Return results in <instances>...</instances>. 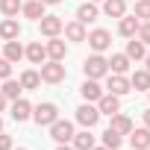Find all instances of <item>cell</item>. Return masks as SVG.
Listing matches in <instances>:
<instances>
[{
	"label": "cell",
	"instance_id": "cell-1",
	"mask_svg": "<svg viewBox=\"0 0 150 150\" xmlns=\"http://www.w3.org/2000/svg\"><path fill=\"white\" fill-rule=\"evenodd\" d=\"M83 74H86V80H103V77H109V59L103 53H91L83 62Z\"/></svg>",
	"mask_w": 150,
	"mask_h": 150
},
{
	"label": "cell",
	"instance_id": "cell-2",
	"mask_svg": "<svg viewBox=\"0 0 150 150\" xmlns=\"http://www.w3.org/2000/svg\"><path fill=\"white\" fill-rule=\"evenodd\" d=\"M38 74H41V83H47V86H59V83H65V77H68V68H65L62 62H56V59H44Z\"/></svg>",
	"mask_w": 150,
	"mask_h": 150
},
{
	"label": "cell",
	"instance_id": "cell-3",
	"mask_svg": "<svg viewBox=\"0 0 150 150\" xmlns=\"http://www.w3.org/2000/svg\"><path fill=\"white\" fill-rule=\"evenodd\" d=\"M47 129H50V138L56 144H71V138H74V124L68 118H56Z\"/></svg>",
	"mask_w": 150,
	"mask_h": 150
},
{
	"label": "cell",
	"instance_id": "cell-4",
	"mask_svg": "<svg viewBox=\"0 0 150 150\" xmlns=\"http://www.w3.org/2000/svg\"><path fill=\"white\" fill-rule=\"evenodd\" d=\"M59 118V106L56 103H38V106H33V121L38 124V127H50L53 121Z\"/></svg>",
	"mask_w": 150,
	"mask_h": 150
},
{
	"label": "cell",
	"instance_id": "cell-5",
	"mask_svg": "<svg viewBox=\"0 0 150 150\" xmlns=\"http://www.w3.org/2000/svg\"><path fill=\"white\" fill-rule=\"evenodd\" d=\"M86 41H88V47H91L94 53H106V50L112 47V33L103 30V27H97V30H91V33L86 35Z\"/></svg>",
	"mask_w": 150,
	"mask_h": 150
},
{
	"label": "cell",
	"instance_id": "cell-6",
	"mask_svg": "<svg viewBox=\"0 0 150 150\" xmlns=\"http://www.w3.org/2000/svg\"><path fill=\"white\" fill-rule=\"evenodd\" d=\"M77 124L83 127V129H94L97 127V121H100V112H97V106L94 103H83L80 109H77Z\"/></svg>",
	"mask_w": 150,
	"mask_h": 150
},
{
	"label": "cell",
	"instance_id": "cell-7",
	"mask_svg": "<svg viewBox=\"0 0 150 150\" xmlns=\"http://www.w3.org/2000/svg\"><path fill=\"white\" fill-rule=\"evenodd\" d=\"M106 88H109V94H118V97H124V94H129V91H132V86H129V77H127V74H109Z\"/></svg>",
	"mask_w": 150,
	"mask_h": 150
},
{
	"label": "cell",
	"instance_id": "cell-8",
	"mask_svg": "<svg viewBox=\"0 0 150 150\" xmlns=\"http://www.w3.org/2000/svg\"><path fill=\"white\" fill-rule=\"evenodd\" d=\"M62 27H65V21H62L59 15H44V18L38 21V30H41V35H47V38L62 35Z\"/></svg>",
	"mask_w": 150,
	"mask_h": 150
},
{
	"label": "cell",
	"instance_id": "cell-9",
	"mask_svg": "<svg viewBox=\"0 0 150 150\" xmlns=\"http://www.w3.org/2000/svg\"><path fill=\"white\" fill-rule=\"evenodd\" d=\"M9 115H12V121L24 124V121H30V118H33V103H30L27 97H18V100H12V109H9Z\"/></svg>",
	"mask_w": 150,
	"mask_h": 150
},
{
	"label": "cell",
	"instance_id": "cell-10",
	"mask_svg": "<svg viewBox=\"0 0 150 150\" xmlns=\"http://www.w3.org/2000/svg\"><path fill=\"white\" fill-rule=\"evenodd\" d=\"M94 106H97V112H100V115H109V118H112L115 112H121V97H118V94L103 91V97H100Z\"/></svg>",
	"mask_w": 150,
	"mask_h": 150
},
{
	"label": "cell",
	"instance_id": "cell-11",
	"mask_svg": "<svg viewBox=\"0 0 150 150\" xmlns=\"http://www.w3.org/2000/svg\"><path fill=\"white\" fill-rule=\"evenodd\" d=\"M44 50H47V59H56V62H62V59L68 56V44H65L59 35L47 38V41H44Z\"/></svg>",
	"mask_w": 150,
	"mask_h": 150
},
{
	"label": "cell",
	"instance_id": "cell-12",
	"mask_svg": "<svg viewBox=\"0 0 150 150\" xmlns=\"http://www.w3.org/2000/svg\"><path fill=\"white\" fill-rule=\"evenodd\" d=\"M62 33H65V38L68 41H74V44H80V41H86V24H80L77 18H74V21H68L65 27H62Z\"/></svg>",
	"mask_w": 150,
	"mask_h": 150
},
{
	"label": "cell",
	"instance_id": "cell-13",
	"mask_svg": "<svg viewBox=\"0 0 150 150\" xmlns=\"http://www.w3.org/2000/svg\"><path fill=\"white\" fill-rule=\"evenodd\" d=\"M97 15H100V9H97V3H91V0H86V3L77 6V21L80 24H94Z\"/></svg>",
	"mask_w": 150,
	"mask_h": 150
},
{
	"label": "cell",
	"instance_id": "cell-14",
	"mask_svg": "<svg viewBox=\"0 0 150 150\" xmlns=\"http://www.w3.org/2000/svg\"><path fill=\"white\" fill-rule=\"evenodd\" d=\"M138 27H141V21H138L135 15H124V18H118V35H124V38H132V35L138 33Z\"/></svg>",
	"mask_w": 150,
	"mask_h": 150
},
{
	"label": "cell",
	"instance_id": "cell-15",
	"mask_svg": "<svg viewBox=\"0 0 150 150\" xmlns=\"http://www.w3.org/2000/svg\"><path fill=\"white\" fill-rule=\"evenodd\" d=\"M24 59H30V65H41V62L47 59L44 44H41V41H30V44L24 47Z\"/></svg>",
	"mask_w": 150,
	"mask_h": 150
},
{
	"label": "cell",
	"instance_id": "cell-16",
	"mask_svg": "<svg viewBox=\"0 0 150 150\" xmlns=\"http://www.w3.org/2000/svg\"><path fill=\"white\" fill-rule=\"evenodd\" d=\"M80 94H83V100H86V103H97V100L103 97V88H100V83H97V80H86V83L80 86Z\"/></svg>",
	"mask_w": 150,
	"mask_h": 150
},
{
	"label": "cell",
	"instance_id": "cell-17",
	"mask_svg": "<svg viewBox=\"0 0 150 150\" xmlns=\"http://www.w3.org/2000/svg\"><path fill=\"white\" fill-rule=\"evenodd\" d=\"M129 147L132 150H147L150 147V129L147 127H132V132H129Z\"/></svg>",
	"mask_w": 150,
	"mask_h": 150
},
{
	"label": "cell",
	"instance_id": "cell-18",
	"mask_svg": "<svg viewBox=\"0 0 150 150\" xmlns=\"http://www.w3.org/2000/svg\"><path fill=\"white\" fill-rule=\"evenodd\" d=\"M18 83H21V88H24V91H35V88L41 86V74H38L35 68H27V71H21Z\"/></svg>",
	"mask_w": 150,
	"mask_h": 150
},
{
	"label": "cell",
	"instance_id": "cell-19",
	"mask_svg": "<svg viewBox=\"0 0 150 150\" xmlns=\"http://www.w3.org/2000/svg\"><path fill=\"white\" fill-rule=\"evenodd\" d=\"M129 86H132V91H147V88H150V71H147V68L132 71V74H129Z\"/></svg>",
	"mask_w": 150,
	"mask_h": 150
},
{
	"label": "cell",
	"instance_id": "cell-20",
	"mask_svg": "<svg viewBox=\"0 0 150 150\" xmlns=\"http://www.w3.org/2000/svg\"><path fill=\"white\" fill-rule=\"evenodd\" d=\"M18 35H21L18 18H3V21H0V38H3V41H12V38H18Z\"/></svg>",
	"mask_w": 150,
	"mask_h": 150
},
{
	"label": "cell",
	"instance_id": "cell-21",
	"mask_svg": "<svg viewBox=\"0 0 150 150\" xmlns=\"http://www.w3.org/2000/svg\"><path fill=\"white\" fill-rule=\"evenodd\" d=\"M21 12H24V18H30V21H41L47 12H44V3H41V0H27V3L21 6Z\"/></svg>",
	"mask_w": 150,
	"mask_h": 150
},
{
	"label": "cell",
	"instance_id": "cell-22",
	"mask_svg": "<svg viewBox=\"0 0 150 150\" xmlns=\"http://www.w3.org/2000/svg\"><path fill=\"white\" fill-rule=\"evenodd\" d=\"M3 59H9L12 65H15V62H21V59H24V44H21L18 38L3 41Z\"/></svg>",
	"mask_w": 150,
	"mask_h": 150
},
{
	"label": "cell",
	"instance_id": "cell-23",
	"mask_svg": "<svg viewBox=\"0 0 150 150\" xmlns=\"http://www.w3.org/2000/svg\"><path fill=\"white\" fill-rule=\"evenodd\" d=\"M124 53L129 56V62H141V59L147 56V44H144V41H138V38L132 35V38L127 41V50H124Z\"/></svg>",
	"mask_w": 150,
	"mask_h": 150
},
{
	"label": "cell",
	"instance_id": "cell-24",
	"mask_svg": "<svg viewBox=\"0 0 150 150\" xmlns=\"http://www.w3.org/2000/svg\"><path fill=\"white\" fill-rule=\"evenodd\" d=\"M109 127H112L115 132H121V135H129V132H132V118H129V115H124V112H115Z\"/></svg>",
	"mask_w": 150,
	"mask_h": 150
},
{
	"label": "cell",
	"instance_id": "cell-25",
	"mask_svg": "<svg viewBox=\"0 0 150 150\" xmlns=\"http://www.w3.org/2000/svg\"><path fill=\"white\" fill-rule=\"evenodd\" d=\"M103 15L106 18H124L127 15V0H103Z\"/></svg>",
	"mask_w": 150,
	"mask_h": 150
},
{
	"label": "cell",
	"instance_id": "cell-26",
	"mask_svg": "<svg viewBox=\"0 0 150 150\" xmlns=\"http://www.w3.org/2000/svg\"><path fill=\"white\" fill-rule=\"evenodd\" d=\"M129 56L127 53H112V59H109V74H127L129 71Z\"/></svg>",
	"mask_w": 150,
	"mask_h": 150
},
{
	"label": "cell",
	"instance_id": "cell-27",
	"mask_svg": "<svg viewBox=\"0 0 150 150\" xmlns=\"http://www.w3.org/2000/svg\"><path fill=\"white\" fill-rule=\"evenodd\" d=\"M71 144H74V150H91V147H94V135H91V129H83V132H74Z\"/></svg>",
	"mask_w": 150,
	"mask_h": 150
},
{
	"label": "cell",
	"instance_id": "cell-28",
	"mask_svg": "<svg viewBox=\"0 0 150 150\" xmlns=\"http://www.w3.org/2000/svg\"><path fill=\"white\" fill-rule=\"evenodd\" d=\"M0 91H3V97H6V100H18L24 88H21V83H18V80H12V77H9V80H3V88H0Z\"/></svg>",
	"mask_w": 150,
	"mask_h": 150
},
{
	"label": "cell",
	"instance_id": "cell-29",
	"mask_svg": "<svg viewBox=\"0 0 150 150\" xmlns=\"http://www.w3.org/2000/svg\"><path fill=\"white\" fill-rule=\"evenodd\" d=\"M24 6V0H0V12H3V18H18Z\"/></svg>",
	"mask_w": 150,
	"mask_h": 150
},
{
	"label": "cell",
	"instance_id": "cell-30",
	"mask_svg": "<svg viewBox=\"0 0 150 150\" xmlns=\"http://www.w3.org/2000/svg\"><path fill=\"white\" fill-rule=\"evenodd\" d=\"M121 144H124V135H121V132H115V129L109 127V129L103 132V147H109V150H118Z\"/></svg>",
	"mask_w": 150,
	"mask_h": 150
},
{
	"label": "cell",
	"instance_id": "cell-31",
	"mask_svg": "<svg viewBox=\"0 0 150 150\" xmlns=\"http://www.w3.org/2000/svg\"><path fill=\"white\" fill-rule=\"evenodd\" d=\"M138 21H150V0H135V12H132Z\"/></svg>",
	"mask_w": 150,
	"mask_h": 150
},
{
	"label": "cell",
	"instance_id": "cell-32",
	"mask_svg": "<svg viewBox=\"0 0 150 150\" xmlns=\"http://www.w3.org/2000/svg\"><path fill=\"white\" fill-rule=\"evenodd\" d=\"M135 38H138V41H144V44H150V21H141V27H138Z\"/></svg>",
	"mask_w": 150,
	"mask_h": 150
},
{
	"label": "cell",
	"instance_id": "cell-33",
	"mask_svg": "<svg viewBox=\"0 0 150 150\" xmlns=\"http://www.w3.org/2000/svg\"><path fill=\"white\" fill-rule=\"evenodd\" d=\"M12 77V62L0 56V80H9Z\"/></svg>",
	"mask_w": 150,
	"mask_h": 150
},
{
	"label": "cell",
	"instance_id": "cell-34",
	"mask_svg": "<svg viewBox=\"0 0 150 150\" xmlns=\"http://www.w3.org/2000/svg\"><path fill=\"white\" fill-rule=\"evenodd\" d=\"M15 144H12V135H6L3 129H0V150H12Z\"/></svg>",
	"mask_w": 150,
	"mask_h": 150
},
{
	"label": "cell",
	"instance_id": "cell-35",
	"mask_svg": "<svg viewBox=\"0 0 150 150\" xmlns=\"http://www.w3.org/2000/svg\"><path fill=\"white\" fill-rule=\"evenodd\" d=\"M6 106H9V100H6V97H3V91H0V112H3V109H6Z\"/></svg>",
	"mask_w": 150,
	"mask_h": 150
},
{
	"label": "cell",
	"instance_id": "cell-36",
	"mask_svg": "<svg viewBox=\"0 0 150 150\" xmlns=\"http://www.w3.org/2000/svg\"><path fill=\"white\" fill-rule=\"evenodd\" d=\"M144 127L150 129V109H144Z\"/></svg>",
	"mask_w": 150,
	"mask_h": 150
},
{
	"label": "cell",
	"instance_id": "cell-37",
	"mask_svg": "<svg viewBox=\"0 0 150 150\" xmlns=\"http://www.w3.org/2000/svg\"><path fill=\"white\" fill-rule=\"evenodd\" d=\"M41 3H44V6H59L62 0H41Z\"/></svg>",
	"mask_w": 150,
	"mask_h": 150
},
{
	"label": "cell",
	"instance_id": "cell-38",
	"mask_svg": "<svg viewBox=\"0 0 150 150\" xmlns=\"http://www.w3.org/2000/svg\"><path fill=\"white\" fill-rule=\"evenodd\" d=\"M56 150H74V144H59Z\"/></svg>",
	"mask_w": 150,
	"mask_h": 150
},
{
	"label": "cell",
	"instance_id": "cell-39",
	"mask_svg": "<svg viewBox=\"0 0 150 150\" xmlns=\"http://www.w3.org/2000/svg\"><path fill=\"white\" fill-rule=\"evenodd\" d=\"M141 62H144V65H147V71H150V53H147V56H144Z\"/></svg>",
	"mask_w": 150,
	"mask_h": 150
},
{
	"label": "cell",
	"instance_id": "cell-40",
	"mask_svg": "<svg viewBox=\"0 0 150 150\" xmlns=\"http://www.w3.org/2000/svg\"><path fill=\"white\" fill-rule=\"evenodd\" d=\"M91 150H109V147H97V144H94V147H91Z\"/></svg>",
	"mask_w": 150,
	"mask_h": 150
},
{
	"label": "cell",
	"instance_id": "cell-41",
	"mask_svg": "<svg viewBox=\"0 0 150 150\" xmlns=\"http://www.w3.org/2000/svg\"><path fill=\"white\" fill-rule=\"evenodd\" d=\"M0 129H3V115H0Z\"/></svg>",
	"mask_w": 150,
	"mask_h": 150
},
{
	"label": "cell",
	"instance_id": "cell-42",
	"mask_svg": "<svg viewBox=\"0 0 150 150\" xmlns=\"http://www.w3.org/2000/svg\"><path fill=\"white\" fill-rule=\"evenodd\" d=\"M12 150H27V147H12Z\"/></svg>",
	"mask_w": 150,
	"mask_h": 150
},
{
	"label": "cell",
	"instance_id": "cell-43",
	"mask_svg": "<svg viewBox=\"0 0 150 150\" xmlns=\"http://www.w3.org/2000/svg\"><path fill=\"white\" fill-rule=\"evenodd\" d=\"M91 3H103V0H91Z\"/></svg>",
	"mask_w": 150,
	"mask_h": 150
},
{
	"label": "cell",
	"instance_id": "cell-44",
	"mask_svg": "<svg viewBox=\"0 0 150 150\" xmlns=\"http://www.w3.org/2000/svg\"><path fill=\"white\" fill-rule=\"evenodd\" d=\"M147 97H150V88H147Z\"/></svg>",
	"mask_w": 150,
	"mask_h": 150
},
{
	"label": "cell",
	"instance_id": "cell-45",
	"mask_svg": "<svg viewBox=\"0 0 150 150\" xmlns=\"http://www.w3.org/2000/svg\"><path fill=\"white\" fill-rule=\"evenodd\" d=\"M147 150H150V147H147Z\"/></svg>",
	"mask_w": 150,
	"mask_h": 150
}]
</instances>
